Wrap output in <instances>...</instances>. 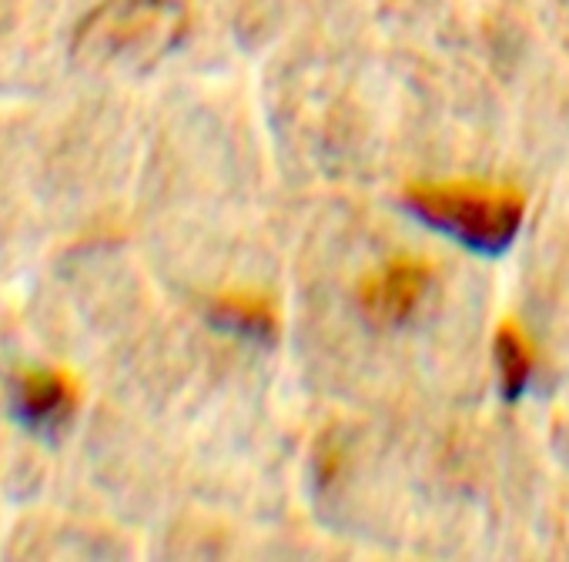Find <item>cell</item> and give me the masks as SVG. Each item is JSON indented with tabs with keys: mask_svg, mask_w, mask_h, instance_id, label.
<instances>
[{
	"mask_svg": "<svg viewBox=\"0 0 569 562\" xmlns=\"http://www.w3.org/2000/svg\"><path fill=\"white\" fill-rule=\"evenodd\" d=\"M429 285H432V264L412 254H399L359 281L356 302L369 325L392 329V325H402L416 312Z\"/></svg>",
	"mask_w": 569,
	"mask_h": 562,
	"instance_id": "7a4b0ae2",
	"label": "cell"
},
{
	"mask_svg": "<svg viewBox=\"0 0 569 562\" xmlns=\"http://www.w3.org/2000/svg\"><path fill=\"white\" fill-rule=\"evenodd\" d=\"M208 319L214 329H221L234 339L258 342V345H271L278 335V312L258 292H221L211 302Z\"/></svg>",
	"mask_w": 569,
	"mask_h": 562,
	"instance_id": "277c9868",
	"label": "cell"
},
{
	"mask_svg": "<svg viewBox=\"0 0 569 562\" xmlns=\"http://www.w3.org/2000/svg\"><path fill=\"white\" fill-rule=\"evenodd\" d=\"M492 359H496V372H499V392L502 399H519L526 392V385L532 382V369H536V352L532 342L526 339L522 325L506 319L496 329L492 339Z\"/></svg>",
	"mask_w": 569,
	"mask_h": 562,
	"instance_id": "5b68a950",
	"label": "cell"
},
{
	"mask_svg": "<svg viewBox=\"0 0 569 562\" xmlns=\"http://www.w3.org/2000/svg\"><path fill=\"white\" fill-rule=\"evenodd\" d=\"M78 382L68 369H24L14 382V419L44 439H54L78 409Z\"/></svg>",
	"mask_w": 569,
	"mask_h": 562,
	"instance_id": "3957f363",
	"label": "cell"
},
{
	"mask_svg": "<svg viewBox=\"0 0 569 562\" xmlns=\"http://www.w3.org/2000/svg\"><path fill=\"white\" fill-rule=\"evenodd\" d=\"M402 204L432 231L472 254L499 258L512 248L526 218V194L489 181H412Z\"/></svg>",
	"mask_w": 569,
	"mask_h": 562,
	"instance_id": "6da1fadb",
	"label": "cell"
}]
</instances>
